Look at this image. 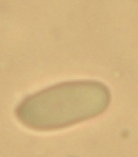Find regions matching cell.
Listing matches in <instances>:
<instances>
[{"mask_svg": "<svg viewBox=\"0 0 138 157\" xmlns=\"http://www.w3.org/2000/svg\"><path fill=\"white\" fill-rule=\"evenodd\" d=\"M110 94L98 81H69L26 98L16 115L29 128L49 132L97 117L106 110Z\"/></svg>", "mask_w": 138, "mask_h": 157, "instance_id": "obj_1", "label": "cell"}]
</instances>
